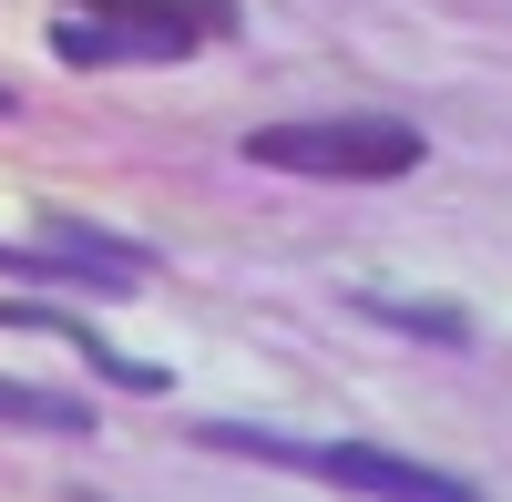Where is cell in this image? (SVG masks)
Masks as SVG:
<instances>
[{
	"label": "cell",
	"instance_id": "7a4b0ae2",
	"mask_svg": "<svg viewBox=\"0 0 512 502\" xmlns=\"http://www.w3.org/2000/svg\"><path fill=\"white\" fill-rule=\"evenodd\" d=\"M246 154L277 164V175L390 185V175H410V164H420V134H410V123H256Z\"/></svg>",
	"mask_w": 512,
	"mask_h": 502
},
{
	"label": "cell",
	"instance_id": "5b68a950",
	"mask_svg": "<svg viewBox=\"0 0 512 502\" xmlns=\"http://www.w3.org/2000/svg\"><path fill=\"white\" fill-rule=\"evenodd\" d=\"M0 113H11V93H0Z\"/></svg>",
	"mask_w": 512,
	"mask_h": 502
},
{
	"label": "cell",
	"instance_id": "277c9868",
	"mask_svg": "<svg viewBox=\"0 0 512 502\" xmlns=\"http://www.w3.org/2000/svg\"><path fill=\"white\" fill-rule=\"evenodd\" d=\"M0 421H21V431H93V400H52V390L0 380Z\"/></svg>",
	"mask_w": 512,
	"mask_h": 502
},
{
	"label": "cell",
	"instance_id": "3957f363",
	"mask_svg": "<svg viewBox=\"0 0 512 502\" xmlns=\"http://www.w3.org/2000/svg\"><path fill=\"white\" fill-rule=\"evenodd\" d=\"M308 462H318L328 482L379 492V502H482L472 482H451V472H431V462H400V451H369V441H328V451H308Z\"/></svg>",
	"mask_w": 512,
	"mask_h": 502
},
{
	"label": "cell",
	"instance_id": "6da1fadb",
	"mask_svg": "<svg viewBox=\"0 0 512 502\" xmlns=\"http://www.w3.org/2000/svg\"><path fill=\"white\" fill-rule=\"evenodd\" d=\"M205 31H226L216 0H82L52 21V52L62 62H175Z\"/></svg>",
	"mask_w": 512,
	"mask_h": 502
}]
</instances>
